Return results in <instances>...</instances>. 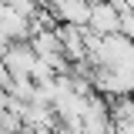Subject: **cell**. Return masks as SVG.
<instances>
[{"mask_svg":"<svg viewBox=\"0 0 134 134\" xmlns=\"http://www.w3.org/2000/svg\"><path fill=\"white\" fill-rule=\"evenodd\" d=\"M0 134H3V131H0Z\"/></svg>","mask_w":134,"mask_h":134,"instance_id":"obj_5","label":"cell"},{"mask_svg":"<svg viewBox=\"0 0 134 134\" xmlns=\"http://www.w3.org/2000/svg\"><path fill=\"white\" fill-rule=\"evenodd\" d=\"M0 107H7V91L0 87Z\"/></svg>","mask_w":134,"mask_h":134,"instance_id":"obj_4","label":"cell"},{"mask_svg":"<svg viewBox=\"0 0 134 134\" xmlns=\"http://www.w3.org/2000/svg\"><path fill=\"white\" fill-rule=\"evenodd\" d=\"M91 3H94V0H50V14L57 17V24L87 27V20H91Z\"/></svg>","mask_w":134,"mask_h":134,"instance_id":"obj_2","label":"cell"},{"mask_svg":"<svg viewBox=\"0 0 134 134\" xmlns=\"http://www.w3.org/2000/svg\"><path fill=\"white\" fill-rule=\"evenodd\" d=\"M3 64H7V70H10V77H30L34 64H37V54H34V47L27 44V40H20V44H10V47L3 50Z\"/></svg>","mask_w":134,"mask_h":134,"instance_id":"obj_3","label":"cell"},{"mask_svg":"<svg viewBox=\"0 0 134 134\" xmlns=\"http://www.w3.org/2000/svg\"><path fill=\"white\" fill-rule=\"evenodd\" d=\"M87 30H94L97 37H111L121 34V10L107 0H94L91 3V20H87Z\"/></svg>","mask_w":134,"mask_h":134,"instance_id":"obj_1","label":"cell"}]
</instances>
